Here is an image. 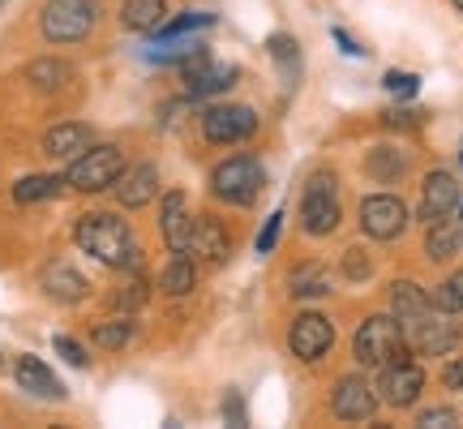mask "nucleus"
<instances>
[{
    "instance_id": "f257e3e1",
    "label": "nucleus",
    "mask_w": 463,
    "mask_h": 429,
    "mask_svg": "<svg viewBox=\"0 0 463 429\" xmlns=\"http://www.w3.org/2000/svg\"><path fill=\"white\" fill-rule=\"evenodd\" d=\"M73 241L103 266H116V271H125V266H137V245H133V232L129 224L112 211H90L78 219V228H73Z\"/></svg>"
},
{
    "instance_id": "f03ea898",
    "label": "nucleus",
    "mask_w": 463,
    "mask_h": 429,
    "mask_svg": "<svg viewBox=\"0 0 463 429\" xmlns=\"http://www.w3.org/2000/svg\"><path fill=\"white\" fill-rule=\"evenodd\" d=\"M352 357H356V365H364V369H382V365H391V361H403V357H408L403 327L386 314L364 318L361 327H356V335H352Z\"/></svg>"
},
{
    "instance_id": "7ed1b4c3",
    "label": "nucleus",
    "mask_w": 463,
    "mask_h": 429,
    "mask_svg": "<svg viewBox=\"0 0 463 429\" xmlns=\"http://www.w3.org/2000/svg\"><path fill=\"white\" fill-rule=\"evenodd\" d=\"M95 17H99L95 0H48L39 14V26L48 43H82L95 31Z\"/></svg>"
},
{
    "instance_id": "20e7f679",
    "label": "nucleus",
    "mask_w": 463,
    "mask_h": 429,
    "mask_svg": "<svg viewBox=\"0 0 463 429\" xmlns=\"http://www.w3.org/2000/svg\"><path fill=\"white\" fill-rule=\"evenodd\" d=\"M125 172V155L116 147H90L78 155V159H69V172H65V185L73 189H82V194H103V189H112L116 176Z\"/></svg>"
},
{
    "instance_id": "39448f33",
    "label": "nucleus",
    "mask_w": 463,
    "mask_h": 429,
    "mask_svg": "<svg viewBox=\"0 0 463 429\" xmlns=\"http://www.w3.org/2000/svg\"><path fill=\"white\" fill-rule=\"evenodd\" d=\"M262 181H266V172L253 155H232V159H223V164L211 172L215 198L232 202V206H249V202L262 194Z\"/></svg>"
},
{
    "instance_id": "423d86ee",
    "label": "nucleus",
    "mask_w": 463,
    "mask_h": 429,
    "mask_svg": "<svg viewBox=\"0 0 463 429\" xmlns=\"http://www.w3.org/2000/svg\"><path fill=\"white\" fill-rule=\"evenodd\" d=\"M300 228L309 236H331L339 228V194H335V172H314L300 198Z\"/></svg>"
},
{
    "instance_id": "0eeeda50",
    "label": "nucleus",
    "mask_w": 463,
    "mask_h": 429,
    "mask_svg": "<svg viewBox=\"0 0 463 429\" xmlns=\"http://www.w3.org/2000/svg\"><path fill=\"white\" fill-rule=\"evenodd\" d=\"M253 129H258V116L245 103H219V108H211L202 116V133L215 147H236V142L253 138Z\"/></svg>"
},
{
    "instance_id": "6e6552de",
    "label": "nucleus",
    "mask_w": 463,
    "mask_h": 429,
    "mask_svg": "<svg viewBox=\"0 0 463 429\" xmlns=\"http://www.w3.org/2000/svg\"><path fill=\"white\" fill-rule=\"evenodd\" d=\"M408 228V206L395 194H369L361 202V232L373 241H395Z\"/></svg>"
},
{
    "instance_id": "1a4fd4ad",
    "label": "nucleus",
    "mask_w": 463,
    "mask_h": 429,
    "mask_svg": "<svg viewBox=\"0 0 463 429\" xmlns=\"http://www.w3.org/2000/svg\"><path fill=\"white\" fill-rule=\"evenodd\" d=\"M425 391V369L416 361H391L382 365V378H378V399L391 404V408H412L416 399Z\"/></svg>"
},
{
    "instance_id": "9d476101",
    "label": "nucleus",
    "mask_w": 463,
    "mask_h": 429,
    "mask_svg": "<svg viewBox=\"0 0 463 429\" xmlns=\"http://www.w3.org/2000/svg\"><path fill=\"white\" fill-rule=\"evenodd\" d=\"M403 339H408V348H416L420 357H447L450 348L459 344V327L450 322V314L430 310L420 322H412V327L403 330Z\"/></svg>"
},
{
    "instance_id": "9b49d317",
    "label": "nucleus",
    "mask_w": 463,
    "mask_h": 429,
    "mask_svg": "<svg viewBox=\"0 0 463 429\" xmlns=\"http://www.w3.org/2000/svg\"><path fill=\"white\" fill-rule=\"evenodd\" d=\"M232 82H236V65H228V61H211L206 52H198V56L184 61V91H189L194 100L223 95Z\"/></svg>"
},
{
    "instance_id": "f8f14e48",
    "label": "nucleus",
    "mask_w": 463,
    "mask_h": 429,
    "mask_svg": "<svg viewBox=\"0 0 463 429\" xmlns=\"http://www.w3.org/2000/svg\"><path fill=\"white\" fill-rule=\"evenodd\" d=\"M335 344V327L331 318L322 314H300L297 322H292V330H288V348H292V357H300V361H322L326 352H331Z\"/></svg>"
},
{
    "instance_id": "ddd939ff",
    "label": "nucleus",
    "mask_w": 463,
    "mask_h": 429,
    "mask_svg": "<svg viewBox=\"0 0 463 429\" xmlns=\"http://www.w3.org/2000/svg\"><path fill=\"white\" fill-rule=\"evenodd\" d=\"M331 413L339 421H369V416L378 413V391L364 382V374H347V378L335 382Z\"/></svg>"
},
{
    "instance_id": "4468645a",
    "label": "nucleus",
    "mask_w": 463,
    "mask_h": 429,
    "mask_svg": "<svg viewBox=\"0 0 463 429\" xmlns=\"http://www.w3.org/2000/svg\"><path fill=\"white\" fill-rule=\"evenodd\" d=\"M159 232L172 253H189V241H194V214H189V198L181 189H167L164 202H159Z\"/></svg>"
},
{
    "instance_id": "2eb2a0df",
    "label": "nucleus",
    "mask_w": 463,
    "mask_h": 429,
    "mask_svg": "<svg viewBox=\"0 0 463 429\" xmlns=\"http://www.w3.org/2000/svg\"><path fill=\"white\" fill-rule=\"evenodd\" d=\"M116 202L125 206V211H137V206H146L155 194H159V167L155 164H133L125 167L120 176H116Z\"/></svg>"
},
{
    "instance_id": "dca6fc26",
    "label": "nucleus",
    "mask_w": 463,
    "mask_h": 429,
    "mask_svg": "<svg viewBox=\"0 0 463 429\" xmlns=\"http://www.w3.org/2000/svg\"><path fill=\"white\" fill-rule=\"evenodd\" d=\"M459 206V181L450 176V172H430L425 185H420V219L433 224V219H447L450 211Z\"/></svg>"
},
{
    "instance_id": "f3484780",
    "label": "nucleus",
    "mask_w": 463,
    "mask_h": 429,
    "mask_svg": "<svg viewBox=\"0 0 463 429\" xmlns=\"http://www.w3.org/2000/svg\"><path fill=\"white\" fill-rule=\"evenodd\" d=\"M14 378H17V386H22L26 396H34V399H52V404H61V399H65V382L56 378L39 357H31V352H26V357H17Z\"/></svg>"
},
{
    "instance_id": "a211bd4d",
    "label": "nucleus",
    "mask_w": 463,
    "mask_h": 429,
    "mask_svg": "<svg viewBox=\"0 0 463 429\" xmlns=\"http://www.w3.org/2000/svg\"><path fill=\"white\" fill-rule=\"evenodd\" d=\"M90 142H95V133L82 120H65V125H52L43 133V150H48L52 159H78Z\"/></svg>"
},
{
    "instance_id": "6ab92c4d",
    "label": "nucleus",
    "mask_w": 463,
    "mask_h": 429,
    "mask_svg": "<svg viewBox=\"0 0 463 429\" xmlns=\"http://www.w3.org/2000/svg\"><path fill=\"white\" fill-rule=\"evenodd\" d=\"M189 253H202L211 266L228 262L232 241H228V232H223V224L211 219V214H198V219H194V241H189Z\"/></svg>"
},
{
    "instance_id": "aec40b11",
    "label": "nucleus",
    "mask_w": 463,
    "mask_h": 429,
    "mask_svg": "<svg viewBox=\"0 0 463 429\" xmlns=\"http://www.w3.org/2000/svg\"><path fill=\"white\" fill-rule=\"evenodd\" d=\"M391 310H395V322L403 330L412 327V322H420V318L433 310V300H430V292L420 288V283H412V280H395L391 283Z\"/></svg>"
},
{
    "instance_id": "412c9836",
    "label": "nucleus",
    "mask_w": 463,
    "mask_h": 429,
    "mask_svg": "<svg viewBox=\"0 0 463 429\" xmlns=\"http://www.w3.org/2000/svg\"><path fill=\"white\" fill-rule=\"evenodd\" d=\"M86 275L82 271H73L69 262H52L48 271H43V292H48L52 300H61V305H78V300L86 297Z\"/></svg>"
},
{
    "instance_id": "4be33fe9",
    "label": "nucleus",
    "mask_w": 463,
    "mask_h": 429,
    "mask_svg": "<svg viewBox=\"0 0 463 429\" xmlns=\"http://www.w3.org/2000/svg\"><path fill=\"white\" fill-rule=\"evenodd\" d=\"M164 17H167L164 0H125V5H120V26H125V31L155 34Z\"/></svg>"
},
{
    "instance_id": "5701e85b",
    "label": "nucleus",
    "mask_w": 463,
    "mask_h": 429,
    "mask_svg": "<svg viewBox=\"0 0 463 429\" xmlns=\"http://www.w3.org/2000/svg\"><path fill=\"white\" fill-rule=\"evenodd\" d=\"M159 288H164L167 297L194 292V288H198V262H194L189 253H172V262H167L164 275H159Z\"/></svg>"
},
{
    "instance_id": "b1692460",
    "label": "nucleus",
    "mask_w": 463,
    "mask_h": 429,
    "mask_svg": "<svg viewBox=\"0 0 463 429\" xmlns=\"http://www.w3.org/2000/svg\"><path fill=\"white\" fill-rule=\"evenodd\" d=\"M364 172H369L378 185H391L408 172V155L395 150V147H373L369 150V159H364Z\"/></svg>"
},
{
    "instance_id": "393cba45",
    "label": "nucleus",
    "mask_w": 463,
    "mask_h": 429,
    "mask_svg": "<svg viewBox=\"0 0 463 429\" xmlns=\"http://www.w3.org/2000/svg\"><path fill=\"white\" fill-rule=\"evenodd\" d=\"M266 52H270V61L279 65L283 82L297 86V78H300V43L297 39H292V34H283V31H275L270 39H266Z\"/></svg>"
},
{
    "instance_id": "a878e982",
    "label": "nucleus",
    "mask_w": 463,
    "mask_h": 429,
    "mask_svg": "<svg viewBox=\"0 0 463 429\" xmlns=\"http://www.w3.org/2000/svg\"><path fill=\"white\" fill-rule=\"evenodd\" d=\"M69 78H73V69H69L65 61H31V65H26V82H31L34 91H61Z\"/></svg>"
},
{
    "instance_id": "bb28decb",
    "label": "nucleus",
    "mask_w": 463,
    "mask_h": 429,
    "mask_svg": "<svg viewBox=\"0 0 463 429\" xmlns=\"http://www.w3.org/2000/svg\"><path fill=\"white\" fill-rule=\"evenodd\" d=\"M331 292V275H326V266H300L292 271V297L300 300H317Z\"/></svg>"
},
{
    "instance_id": "cd10ccee",
    "label": "nucleus",
    "mask_w": 463,
    "mask_h": 429,
    "mask_svg": "<svg viewBox=\"0 0 463 429\" xmlns=\"http://www.w3.org/2000/svg\"><path fill=\"white\" fill-rule=\"evenodd\" d=\"M61 176H22V181L14 185V202L17 206H31V202H48L61 194Z\"/></svg>"
},
{
    "instance_id": "c85d7f7f",
    "label": "nucleus",
    "mask_w": 463,
    "mask_h": 429,
    "mask_svg": "<svg viewBox=\"0 0 463 429\" xmlns=\"http://www.w3.org/2000/svg\"><path fill=\"white\" fill-rule=\"evenodd\" d=\"M133 335H137V322H133V318H112V322H99V327L90 330V339L99 348H108V352L125 348Z\"/></svg>"
},
{
    "instance_id": "c756f323",
    "label": "nucleus",
    "mask_w": 463,
    "mask_h": 429,
    "mask_svg": "<svg viewBox=\"0 0 463 429\" xmlns=\"http://www.w3.org/2000/svg\"><path fill=\"white\" fill-rule=\"evenodd\" d=\"M455 249H459V232L450 228L447 219H433V224H430V236H425V253H430L433 262H447Z\"/></svg>"
},
{
    "instance_id": "7c9ffc66",
    "label": "nucleus",
    "mask_w": 463,
    "mask_h": 429,
    "mask_svg": "<svg viewBox=\"0 0 463 429\" xmlns=\"http://www.w3.org/2000/svg\"><path fill=\"white\" fill-rule=\"evenodd\" d=\"M206 26H215V14H181V17H172V22L164 17L155 39H176V34H194V31H206Z\"/></svg>"
},
{
    "instance_id": "2f4dec72",
    "label": "nucleus",
    "mask_w": 463,
    "mask_h": 429,
    "mask_svg": "<svg viewBox=\"0 0 463 429\" xmlns=\"http://www.w3.org/2000/svg\"><path fill=\"white\" fill-rule=\"evenodd\" d=\"M433 310H442V314H463V271H455L450 280H442L433 288Z\"/></svg>"
},
{
    "instance_id": "473e14b6",
    "label": "nucleus",
    "mask_w": 463,
    "mask_h": 429,
    "mask_svg": "<svg viewBox=\"0 0 463 429\" xmlns=\"http://www.w3.org/2000/svg\"><path fill=\"white\" fill-rule=\"evenodd\" d=\"M382 86H386L395 100H412L416 91H420V78H416V73H399V69H391V73L382 78Z\"/></svg>"
},
{
    "instance_id": "72a5a7b5",
    "label": "nucleus",
    "mask_w": 463,
    "mask_h": 429,
    "mask_svg": "<svg viewBox=\"0 0 463 429\" xmlns=\"http://www.w3.org/2000/svg\"><path fill=\"white\" fill-rule=\"evenodd\" d=\"M52 348H56V357H65V361L73 365V369H86V365H90V357H86V348L78 344L73 335H56V339H52Z\"/></svg>"
},
{
    "instance_id": "f704fd0d",
    "label": "nucleus",
    "mask_w": 463,
    "mask_h": 429,
    "mask_svg": "<svg viewBox=\"0 0 463 429\" xmlns=\"http://www.w3.org/2000/svg\"><path fill=\"white\" fill-rule=\"evenodd\" d=\"M369 271H373V262L364 258V249H347L344 253V275L347 280H369Z\"/></svg>"
},
{
    "instance_id": "c9c22d12",
    "label": "nucleus",
    "mask_w": 463,
    "mask_h": 429,
    "mask_svg": "<svg viewBox=\"0 0 463 429\" xmlns=\"http://www.w3.org/2000/svg\"><path fill=\"white\" fill-rule=\"evenodd\" d=\"M455 421H459V416H455V408H425V413L416 416V425H420V429H450Z\"/></svg>"
},
{
    "instance_id": "e433bc0d",
    "label": "nucleus",
    "mask_w": 463,
    "mask_h": 429,
    "mask_svg": "<svg viewBox=\"0 0 463 429\" xmlns=\"http://www.w3.org/2000/svg\"><path fill=\"white\" fill-rule=\"evenodd\" d=\"M279 228H283V211H270L266 228L258 232V253H270V249L279 245Z\"/></svg>"
},
{
    "instance_id": "4c0bfd02",
    "label": "nucleus",
    "mask_w": 463,
    "mask_h": 429,
    "mask_svg": "<svg viewBox=\"0 0 463 429\" xmlns=\"http://www.w3.org/2000/svg\"><path fill=\"white\" fill-rule=\"evenodd\" d=\"M219 408H223V421H228V425H245V421H249V416H245V399H241V391H228Z\"/></svg>"
},
{
    "instance_id": "58836bf2",
    "label": "nucleus",
    "mask_w": 463,
    "mask_h": 429,
    "mask_svg": "<svg viewBox=\"0 0 463 429\" xmlns=\"http://www.w3.org/2000/svg\"><path fill=\"white\" fill-rule=\"evenodd\" d=\"M142 300H146V283L133 280V283H129V292H116L112 305H116V310H137Z\"/></svg>"
},
{
    "instance_id": "ea45409f",
    "label": "nucleus",
    "mask_w": 463,
    "mask_h": 429,
    "mask_svg": "<svg viewBox=\"0 0 463 429\" xmlns=\"http://www.w3.org/2000/svg\"><path fill=\"white\" fill-rule=\"evenodd\" d=\"M331 34H335V43H339V48H344L347 56H364V48H361V43H356V39H352V34L344 31V26H335Z\"/></svg>"
},
{
    "instance_id": "a19ab883",
    "label": "nucleus",
    "mask_w": 463,
    "mask_h": 429,
    "mask_svg": "<svg viewBox=\"0 0 463 429\" xmlns=\"http://www.w3.org/2000/svg\"><path fill=\"white\" fill-rule=\"evenodd\" d=\"M442 382H447L450 391H459V396H463V361H450L447 374H442Z\"/></svg>"
},
{
    "instance_id": "79ce46f5",
    "label": "nucleus",
    "mask_w": 463,
    "mask_h": 429,
    "mask_svg": "<svg viewBox=\"0 0 463 429\" xmlns=\"http://www.w3.org/2000/svg\"><path fill=\"white\" fill-rule=\"evenodd\" d=\"M386 125H391V129H412L416 112H386Z\"/></svg>"
},
{
    "instance_id": "37998d69",
    "label": "nucleus",
    "mask_w": 463,
    "mask_h": 429,
    "mask_svg": "<svg viewBox=\"0 0 463 429\" xmlns=\"http://www.w3.org/2000/svg\"><path fill=\"white\" fill-rule=\"evenodd\" d=\"M455 5H459V9H463V0H455Z\"/></svg>"
},
{
    "instance_id": "c03bdc74",
    "label": "nucleus",
    "mask_w": 463,
    "mask_h": 429,
    "mask_svg": "<svg viewBox=\"0 0 463 429\" xmlns=\"http://www.w3.org/2000/svg\"><path fill=\"white\" fill-rule=\"evenodd\" d=\"M459 159H463V155H459Z\"/></svg>"
}]
</instances>
